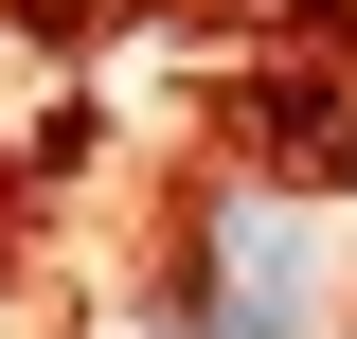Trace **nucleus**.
Here are the masks:
<instances>
[{
    "label": "nucleus",
    "mask_w": 357,
    "mask_h": 339,
    "mask_svg": "<svg viewBox=\"0 0 357 339\" xmlns=\"http://www.w3.org/2000/svg\"><path fill=\"white\" fill-rule=\"evenodd\" d=\"M161 339H321V214L286 197V179H268V197H215Z\"/></svg>",
    "instance_id": "nucleus-1"
}]
</instances>
